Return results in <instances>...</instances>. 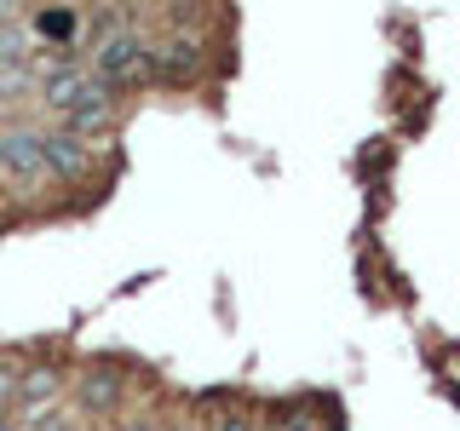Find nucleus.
<instances>
[{
	"label": "nucleus",
	"mask_w": 460,
	"mask_h": 431,
	"mask_svg": "<svg viewBox=\"0 0 460 431\" xmlns=\"http://www.w3.org/2000/svg\"><path fill=\"white\" fill-rule=\"evenodd\" d=\"M93 69L110 86H138V81H150L155 57H150V47H144L138 35H104L93 47Z\"/></svg>",
	"instance_id": "1"
},
{
	"label": "nucleus",
	"mask_w": 460,
	"mask_h": 431,
	"mask_svg": "<svg viewBox=\"0 0 460 431\" xmlns=\"http://www.w3.org/2000/svg\"><path fill=\"white\" fill-rule=\"evenodd\" d=\"M0 150H6V162H12V179L18 184H35V179H47V138H29V133H18V138H0Z\"/></svg>",
	"instance_id": "2"
},
{
	"label": "nucleus",
	"mask_w": 460,
	"mask_h": 431,
	"mask_svg": "<svg viewBox=\"0 0 460 431\" xmlns=\"http://www.w3.org/2000/svg\"><path fill=\"white\" fill-rule=\"evenodd\" d=\"M47 167L58 172V179H81V172L93 167V144H81L69 133H52L47 138Z\"/></svg>",
	"instance_id": "3"
},
{
	"label": "nucleus",
	"mask_w": 460,
	"mask_h": 431,
	"mask_svg": "<svg viewBox=\"0 0 460 431\" xmlns=\"http://www.w3.org/2000/svg\"><path fill=\"white\" fill-rule=\"evenodd\" d=\"M115 397H121V380H115V374L93 368L81 380V402H86V409H115Z\"/></svg>",
	"instance_id": "4"
},
{
	"label": "nucleus",
	"mask_w": 460,
	"mask_h": 431,
	"mask_svg": "<svg viewBox=\"0 0 460 431\" xmlns=\"http://www.w3.org/2000/svg\"><path fill=\"white\" fill-rule=\"evenodd\" d=\"M58 391H64V380H58L52 368H29V374H23V391H18V397H23V402H52Z\"/></svg>",
	"instance_id": "5"
},
{
	"label": "nucleus",
	"mask_w": 460,
	"mask_h": 431,
	"mask_svg": "<svg viewBox=\"0 0 460 431\" xmlns=\"http://www.w3.org/2000/svg\"><path fill=\"white\" fill-rule=\"evenodd\" d=\"M23 391V374H12V368H0V409H12Z\"/></svg>",
	"instance_id": "6"
},
{
	"label": "nucleus",
	"mask_w": 460,
	"mask_h": 431,
	"mask_svg": "<svg viewBox=\"0 0 460 431\" xmlns=\"http://www.w3.org/2000/svg\"><path fill=\"white\" fill-rule=\"evenodd\" d=\"M12 179V162H6V150H0V184H6Z\"/></svg>",
	"instance_id": "7"
}]
</instances>
